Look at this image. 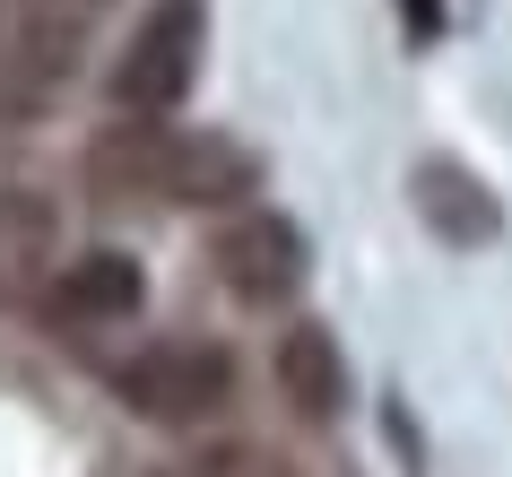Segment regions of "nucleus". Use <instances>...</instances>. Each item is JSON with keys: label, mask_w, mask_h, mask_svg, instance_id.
<instances>
[{"label": "nucleus", "mask_w": 512, "mask_h": 477, "mask_svg": "<svg viewBox=\"0 0 512 477\" xmlns=\"http://www.w3.org/2000/svg\"><path fill=\"white\" fill-rule=\"evenodd\" d=\"M96 200H165V209H235L261 191V157L226 131H165V113H131L87 148Z\"/></svg>", "instance_id": "f257e3e1"}, {"label": "nucleus", "mask_w": 512, "mask_h": 477, "mask_svg": "<svg viewBox=\"0 0 512 477\" xmlns=\"http://www.w3.org/2000/svg\"><path fill=\"white\" fill-rule=\"evenodd\" d=\"M113 399L148 425H209L235 399V356L217 339H157L113 373Z\"/></svg>", "instance_id": "f03ea898"}, {"label": "nucleus", "mask_w": 512, "mask_h": 477, "mask_svg": "<svg viewBox=\"0 0 512 477\" xmlns=\"http://www.w3.org/2000/svg\"><path fill=\"white\" fill-rule=\"evenodd\" d=\"M200 44H209V9L200 0H157L131 27L122 61H113V105L122 113H174L200 79Z\"/></svg>", "instance_id": "7ed1b4c3"}, {"label": "nucleus", "mask_w": 512, "mask_h": 477, "mask_svg": "<svg viewBox=\"0 0 512 477\" xmlns=\"http://www.w3.org/2000/svg\"><path fill=\"white\" fill-rule=\"evenodd\" d=\"M209 269H217V287L235 295V304H287V295L304 287V269H313V243H304L296 217H278V209H243L235 226H217L209 243Z\"/></svg>", "instance_id": "20e7f679"}, {"label": "nucleus", "mask_w": 512, "mask_h": 477, "mask_svg": "<svg viewBox=\"0 0 512 477\" xmlns=\"http://www.w3.org/2000/svg\"><path fill=\"white\" fill-rule=\"evenodd\" d=\"M70 53H79V27L53 0H0V105L9 113H35L44 96H61Z\"/></svg>", "instance_id": "39448f33"}, {"label": "nucleus", "mask_w": 512, "mask_h": 477, "mask_svg": "<svg viewBox=\"0 0 512 477\" xmlns=\"http://www.w3.org/2000/svg\"><path fill=\"white\" fill-rule=\"evenodd\" d=\"M148 304V278H139L131 252H79V261L53 269V287H44V321L53 330H113V321H131Z\"/></svg>", "instance_id": "423d86ee"}, {"label": "nucleus", "mask_w": 512, "mask_h": 477, "mask_svg": "<svg viewBox=\"0 0 512 477\" xmlns=\"http://www.w3.org/2000/svg\"><path fill=\"white\" fill-rule=\"evenodd\" d=\"M270 373H278V399H287L304 425H330L348 408V356H339V339H330L322 321H287Z\"/></svg>", "instance_id": "0eeeda50"}, {"label": "nucleus", "mask_w": 512, "mask_h": 477, "mask_svg": "<svg viewBox=\"0 0 512 477\" xmlns=\"http://www.w3.org/2000/svg\"><path fill=\"white\" fill-rule=\"evenodd\" d=\"M61 252V209L35 191H0V304L27 295Z\"/></svg>", "instance_id": "6e6552de"}, {"label": "nucleus", "mask_w": 512, "mask_h": 477, "mask_svg": "<svg viewBox=\"0 0 512 477\" xmlns=\"http://www.w3.org/2000/svg\"><path fill=\"white\" fill-rule=\"evenodd\" d=\"M417 209H426L452 243H486L495 235V200H486V183H469L460 165H417Z\"/></svg>", "instance_id": "1a4fd4ad"}, {"label": "nucleus", "mask_w": 512, "mask_h": 477, "mask_svg": "<svg viewBox=\"0 0 512 477\" xmlns=\"http://www.w3.org/2000/svg\"><path fill=\"white\" fill-rule=\"evenodd\" d=\"M408 27H417V35H434V27H443V0H408Z\"/></svg>", "instance_id": "9d476101"}]
</instances>
